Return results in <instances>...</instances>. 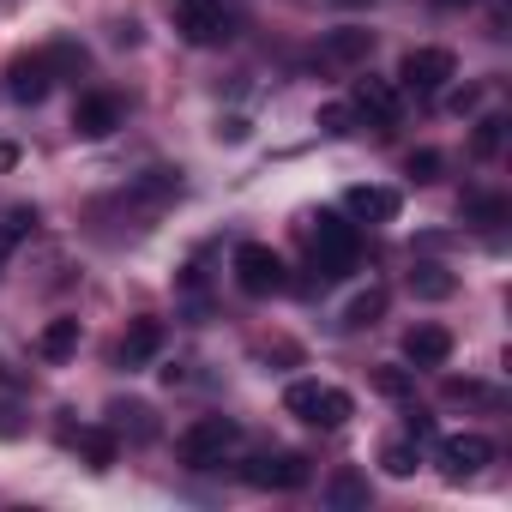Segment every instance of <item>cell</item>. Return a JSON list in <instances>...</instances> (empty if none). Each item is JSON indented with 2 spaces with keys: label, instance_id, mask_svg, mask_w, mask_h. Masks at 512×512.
<instances>
[{
  "label": "cell",
  "instance_id": "cell-1",
  "mask_svg": "<svg viewBox=\"0 0 512 512\" xmlns=\"http://www.w3.org/2000/svg\"><path fill=\"white\" fill-rule=\"evenodd\" d=\"M308 241H314V272H320V284H338V278H350V272H356L362 235H356V223H344L338 211L308 217Z\"/></svg>",
  "mask_w": 512,
  "mask_h": 512
},
{
  "label": "cell",
  "instance_id": "cell-2",
  "mask_svg": "<svg viewBox=\"0 0 512 512\" xmlns=\"http://www.w3.org/2000/svg\"><path fill=\"white\" fill-rule=\"evenodd\" d=\"M235 440H241V428H235L229 416H199V422H187V428H181L175 452H181V464H187V470H217V464L235 452Z\"/></svg>",
  "mask_w": 512,
  "mask_h": 512
},
{
  "label": "cell",
  "instance_id": "cell-3",
  "mask_svg": "<svg viewBox=\"0 0 512 512\" xmlns=\"http://www.w3.org/2000/svg\"><path fill=\"white\" fill-rule=\"evenodd\" d=\"M284 410H290L296 422H308V428H344V422L356 416L350 392H338V386H320V380H296V386L284 392Z\"/></svg>",
  "mask_w": 512,
  "mask_h": 512
},
{
  "label": "cell",
  "instance_id": "cell-4",
  "mask_svg": "<svg viewBox=\"0 0 512 512\" xmlns=\"http://www.w3.org/2000/svg\"><path fill=\"white\" fill-rule=\"evenodd\" d=\"M235 284H241L247 296H278V290L290 284V272H284V260H278L266 241H241V247H235Z\"/></svg>",
  "mask_w": 512,
  "mask_h": 512
},
{
  "label": "cell",
  "instance_id": "cell-5",
  "mask_svg": "<svg viewBox=\"0 0 512 512\" xmlns=\"http://www.w3.org/2000/svg\"><path fill=\"white\" fill-rule=\"evenodd\" d=\"M169 7H175V31H181L193 49L229 43V7H223V0H169Z\"/></svg>",
  "mask_w": 512,
  "mask_h": 512
},
{
  "label": "cell",
  "instance_id": "cell-6",
  "mask_svg": "<svg viewBox=\"0 0 512 512\" xmlns=\"http://www.w3.org/2000/svg\"><path fill=\"white\" fill-rule=\"evenodd\" d=\"M452 73H458L452 49H410V55L398 61V85H404V91H416V97L446 91V79H452Z\"/></svg>",
  "mask_w": 512,
  "mask_h": 512
},
{
  "label": "cell",
  "instance_id": "cell-7",
  "mask_svg": "<svg viewBox=\"0 0 512 512\" xmlns=\"http://www.w3.org/2000/svg\"><path fill=\"white\" fill-rule=\"evenodd\" d=\"M253 488H272V494H290V488H308V476H314V464L302 458V452H272V458H253L247 470H241Z\"/></svg>",
  "mask_w": 512,
  "mask_h": 512
},
{
  "label": "cell",
  "instance_id": "cell-8",
  "mask_svg": "<svg viewBox=\"0 0 512 512\" xmlns=\"http://www.w3.org/2000/svg\"><path fill=\"white\" fill-rule=\"evenodd\" d=\"M55 79H61V73H55V61H49V55H19V61L7 67V91H13L25 109H37V103L55 91Z\"/></svg>",
  "mask_w": 512,
  "mask_h": 512
},
{
  "label": "cell",
  "instance_id": "cell-9",
  "mask_svg": "<svg viewBox=\"0 0 512 512\" xmlns=\"http://www.w3.org/2000/svg\"><path fill=\"white\" fill-rule=\"evenodd\" d=\"M482 464H494V440L488 434H446L440 440V470L458 482V476H476Z\"/></svg>",
  "mask_w": 512,
  "mask_h": 512
},
{
  "label": "cell",
  "instance_id": "cell-10",
  "mask_svg": "<svg viewBox=\"0 0 512 512\" xmlns=\"http://www.w3.org/2000/svg\"><path fill=\"white\" fill-rule=\"evenodd\" d=\"M115 127H121V103H115L109 91L79 97V109H73V133H79V139H109Z\"/></svg>",
  "mask_w": 512,
  "mask_h": 512
},
{
  "label": "cell",
  "instance_id": "cell-11",
  "mask_svg": "<svg viewBox=\"0 0 512 512\" xmlns=\"http://www.w3.org/2000/svg\"><path fill=\"white\" fill-rule=\"evenodd\" d=\"M452 356V332L446 326H410L404 332V362L410 368H446Z\"/></svg>",
  "mask_w": 512,
  "mask_h": 512
},
{
  "label": "cell",
  "instance_id": "cell-12",
  "mask_svg": "<svg viewBox=\"0 0 512 512\" xmlns=\"http://www.w3.org/2000/svg\"><path fill=\"white\" fill-rule=\"evenodd\" d=\"M350 109H356L362 121H374V127H392V121H398V91H392L386 79H356Z\"/></svg>",
  "mask_w": 512,
  "mask_h": 512
},
{
  "label": "cell",
  "instance_id": "cell-13",
  "mask_svg": "<svg viewBox=\"0 0 512 512\" xmlns=\"http://www.w3.org/2000/svg\"><path fill=\"white\" fill-rule=\"evenodd\" d=\"M368 55H374V31H356V25H344V31H332L320 43V61L326 67H362Z\"/></svg>",
  "mask_w": 512,
  "mask_h": 512
},
{
  "label": "cell",
  "instance_id": "cell-14",
  "mask_svg": "<svg viewBox=\"0 0 512 512\" xmlns=\"http://www.w3.org/2000/svg\"><path fill=\"white\" fill-rule=\"evenodd\" d=\"M344 211H350V217H362V223H392V217H398V193H392V187H368V181H362V187H350V193H344Z\"/></svg>",
  "mask_w": 512,
  "mask_h": 512
},
{
  "label": "cell",
  "instance_id": "cell-15",
  "mask_svg": "<svg viewBox=\"0 0 512 512\" xmlns=\"http://www.w3.org/2000/svg\"><path fill=\"white\" fill-rule=\"evenodd\" d=\"M61 440H67V446H79L91 470H109V464H115V452H121V440H115V428H67Z\"/></svg>",
  "mask_w": 512,
  "mask_h": 512
},
{
  "label": "cell",
  "instance_id": "cell-16",
  "mask_svg": "<svg viewBox=\"0 0 512 512\" xmlns=\"http://www.w3.org/2000/svg\"><path fill=\"white\" fill-rule=\"evenodd\" d=\"M157 350H163V320H133L127 338H121V362L139 368V362H151Z\"/></svg>",
  "mask_w": 512,
  "mask_h": 512
},
{
  "label": "cell",
  "instance_id": "cell-17",
  "mask_svg": "<svg viewBox=\"0 0 512 512\" xmlns=\"http://www.w3.org/2000/svg\"><path fill=\"white\" fill-rule=\"evenodd\" d=\"M79 350V320H49L43 332H37V356L43 362H67Z\"/></svg>",
  "mask_w": 512,
  "mask_h": 512
},
{
  "label": "cell",
  "instance_id": "cell-18",
  "mask_svg": "<svg viewBox=\"0 0 512 512\" xmlns=\"http://www.w3.org/2000/svg\"><path fill=\"white\" fill-rule=\"evenodd\" d=\"M380 314H386V290L374 284V290H362V296L344 308V332H368V326H380Z\"/></svg>",
  "mask_w": 512,
  "mask_h": 512
},
{
  "label": "cell",
  "instance_id": "cell-19",
  "mask_svg": "<svg viewBox=\"0 0 512 512\" xmlns=\"http://www.w3.org/2000/svg\"><path fill=\"white\" fill-rule=\"evenodd\" d=\"M374 386H380L386 398H398V404H404V398H416V374H410V368H398V362L374 368Z\"/></svg>",
  "mask_w": 512,
  "mask_h": 512
},
{
  "label": "cell",
  "instance_id": "cell-20",
  "mask_svg": "<svg viewBox=\"0 0 512 512\" xmlns=\"http://www.w3.org/2000/svg\"><path fill=\"white\" fill-rule=\"evenodd\" d=\"M326 500H332V506H368V482H362L356 470H344V476H332Z\"/></svg>",
  "mask_w": 512,
  "mask_h": 512
},
{
  "label": "cell",
  "instance_id": "cell-21",
  "mask_svg": "<svg viewBox=\"0 0 512 512\" xmlns=\"http://www.w3.org/2000/svg\"><path fill=\"white\" fill-rule=\"evenodd\" d=\"M410 290L428 296V302H440V296H452V278H446L440 266H416V272H410Z\"/></svg>",
  "mask_w": 512,
  "mask_h": 512
},
{
  "label": "cell",
  "instance_id": "cell-22",
  "mask_svg": "<svg viewBox=\"0 0 512 512\" xmlns=\"http://www.w3.org/2000/svg\"><path fill=\"white\" fill-rule=\"evenodd\" d=\"M109 416H115V428H121V434L133 428V440H151V410H145V404H115Z\"/></svg>",
  "mask_w": 512,
  "mask_h": 512
},
{
  "label": "cell",
  "instance_id": "cell-23",
  "mask_svg": "<svg viewBox=\"0 0 512 512\" xmlns=\"http://www.w3.org/2000/svg\"><path fill=\"white\" fill-rule=\"evenodd\" d=\"M380 464H386V476H416V440H392L380 452Z\"/></svg>",
  "mask_w": 512,
  "mask_h": 512
},
{
  "label": "cell",
  "instance_id": "cell-24",
  "mask_svg": "<svg viewBox=\"0 0 512 512\" xmlns=\"http://www.w3.org/2000/svg\"><path fill=\"white\" fill-rule=\"evenodd\" d=\"M500 139H506V121H500V115H488V121H476L470 151H476V157H494V151H500Z\"/></svg>",
  "mask_w": 512,
  "mask_h": 512
},
{
  "label": "cell",
  "instance_id": "cell-25",
  "mask_svg": "<svg viewBox=\"0 0 512 512\" xmlns=\"http://www.w3.org/2000/svg\"><path fill=\"white\" fill-rule=\"evenodd\" d=\"M350 121H356V109H344V103H326V109H320V133H332V139H344Z\"/></svg>",
  "mask_w": 512,
  "mask_h": 512
},
{
  "label": "cell",
  "instance_id": "cell-26",
  "mask_svg": "<svg viewBox=\"0 0 512 512\" xmlns=\"http://www.w3.org/2000/svg\"><path fill=\"white\" fill-rule=\"evenodd\" d=\"M404 169H410L416 181H434V175H440V151H410V163H404Z\"/></svg>",
  "mask_w": 512,
  "mask_h": 512
},
{
  "label": "cell",
  "instance_id": "cell-27",
  "mask_svg": "<svg viewBox=\"0 0 512 512\" xmlns=\"http://www.w3.org/2000/svg\"><path fill=\"white\" fill-rule=\"evenodd\" d=\"M470 217H482V223H500V217H506V199H470Z\"/></svg>",
  "mask_w": 512,
  "mask_h": 512
},
{
  "label": "cell",
  "instance_id": "cell-28",
  "mask_svg": "<svg viewBox=\"0 0 512 512\" xmlns=\"http://www.w3.org/2000/svg\"><path fill=\"white\" fill-rule=\"evenodd\" d=\"M446 398H488V386H476V380H446Z\"/></svg>",
  "mask_w": 512,
  "mask_h": 512
},
{
  "label": "cell",
  "instance_id": "cell-29",
  "mask_svg": "<svg viewBox=\"0 0 512 512\" xmlns=\"http://www.w3.org/2000/svg\"><path fill=\"white\" fill-rule=\"evenodd\" d=\"M217 139H229V145H235V139H247V121H241V115H229V121H217Z\"/></svg>",
  "mask_w": 512,
  "mask_h": 512
},
{
  "label": "cell",
  "instance_id": "cell-30",
  "mask_svg": "<svg viewBox=\"0 0 512 512\" xmlns=\"http://www.w3.org/2000/svg\"><path fill=\"white\" fill-rule=\"evenodd\" d=\"M428 434H434V422L422 410H410V440H428Z\"/></svg>",
  "mask_w": 512,
  "mask_h": 512
},
{
  "label": "cell",
  "instance_id": "cell-31",
  "mask_svg": "<svg viewBox=\"0 0 512 512\" xmlns=\"http://www.w3.org/2000/svg\"><path fill=\"white\" fill-rule=\"evenodd\" d=\"M13 241H19V229L7 223V229H0V260H7V253H13Z\"/></svg>",
  "mask_w": 512,
  "mask_h": 512
},
{
  "label": "cell",
  "instance_id": "cell-32",
  "mask_svg": "<svg viewBox=\"0 0 512 512\" xmlns=\"http://www.w3.org/2000/svg\"><path fill=\"white\" fill-rule=\"evenodd\" d=\"M13 163H19V151H13V145H0V169H13Z\"/></svg>",
  "mask_w": 512,
  "mask_h": 512
},
{
  "label": "cell",
  "instance_id": "cell-33",
  "mask_svg": "<svg viewBox=\"0 0 512 512\" xmlns=\"http://www.w3.org/2000/svg\"><path fill=\"white\" fill-rule=\"evenodd\" d=\"M440 7H470V0H440Z\"/></svg>",
  "mask_w": 512,
  "mask_h": 512
},
{
  "label": "cell",
  "instance_id": "cell-34",
  "mask_svg": "<svg viewBox=\"0 0 512 512\" xmlns=\"http://www.w3.org/2000/svg\"><path fill=\"white\" fill-rule=\"evenodd\" d=\"M338 7H362V0H338Z\"/></svg>",
  "mask_w": 512,
  "mask_h": 512
}]
</instances>
